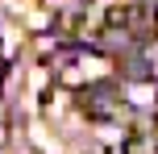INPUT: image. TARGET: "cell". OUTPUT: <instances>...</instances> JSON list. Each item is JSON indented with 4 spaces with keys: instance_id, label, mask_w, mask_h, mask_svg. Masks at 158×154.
Listing matches in <instances>:
<instances>
[{
    "instance_id": "cell-1",
    "label": "cell",
    "mask_w": 158,
    "mask_h": 154,
    "mask_svg": "<svg viewBox=\"0 0 158 154\" xmlns=\"http://www.w3.org/2000/svg\"><path fill=\"white\" fill-rule=\"evenodd\" d=\"M125 21H133V8H108L104 13V25H125Z\"/></svg>"
},
{
    "instance_id": "cell-2",
    "label": "cell",
    "mask_w": 158,
    "mask_h": 154,
    "mask_svg": "<svg viewBox=\"0 0 158 154\" xmlns=\"http://www.w3.org/2000/svg\"><path fill=\"white\" fill-rule=\"evenodd\" d=\"M150 142H154V150H158V121H154V133H150Z\"/></svg>"
},
{
    "instance_id": "cell-3",
    "label": "cell",
    "mask_w": 158,
    "mask_h": 154,
    "mask_svg": "<svg viewBox=\"0 0 158 154\" xmlns=\"http://www.w3.org/2000/svg\"><path fill=\"white\" fill-rule=\"evenodd\" d=\"M154 38H158V13H154Z\"/></svg>"
}]
</instances>
